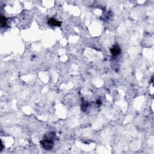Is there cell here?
<instances>
[{
  "label": "cell",
  "instance_id": "2",
  "mask_svg": "<svg viewBox=\"0 0 154 154\" xmlns=\"http://www.w3.org/2000/svg\"><path fill=\"white\" fill-rule=\"evenodd\" d=\"M110 51L113 55H114V56H117V55L120 54V53L121 52V50L120 47L118 45H114V46L110 49Z\"/></svg>",
  "mask_w": 154,
  "mask_h": 154
},
{
  "label": "cell",
  "instance_id": "1",
  "mask_svg": "<svg viewBox=\"0 0 154 154\" xmlns=\"http://www.w3.org/2000/svg\"><path fill=\"white\" fill-rule=\"evenodd\" d=\"M55 136L54 133H51L49 134L45 138L40 141L42 146L46 150H51L54 146V137Z\"/></svg>",
  "mask_w": 154,
  "mask_h": 154
},
{
  "label": "cell",
  "instance_id": "4",
  "mask_svg": "<svg viewBox=\"0 0 154 154\" xmlns=\"http://www.w3.org/2000/svg\"><path fill=\"white\" fill-rule=\"evenodd\" d=\"M6 24H7V22H6V19L5 17L2 16L1 17V25L2 27H5L6 26Z\"/></svg>",
  "mask_w": 154,
  "mask_h": 154
},
{
  "label": "cell",
  "instance_id": "3",
  "mask_svg": "<svg viewBox=\"0 0 154 154\" xmlns=\"http://www.w3.org/2000/svg\"><path fill=\"white\" fill-rule=\"evenodd\" d=\"M48 24L51 26H61V22L55 19V18H50L48 20Z\"/></svg>",
  "mask_w": 154,
  "mask_h": 154
},
{
  "label": "cell",
  "instance_id": "5",
  "mask_svg": "<svg viewBox=\"0 0 154 154\" xmlns=\"http://www.w3.org/2000/svg\"><path fill=\"white\" fill-rule=\"evenodd\" d=\"M99 101H100V100H97V103L98 104H100V103H101V102H99Z\"/></svg>",
  "mask_w": 154,
  "mask_h": 154
}]
</instances>
